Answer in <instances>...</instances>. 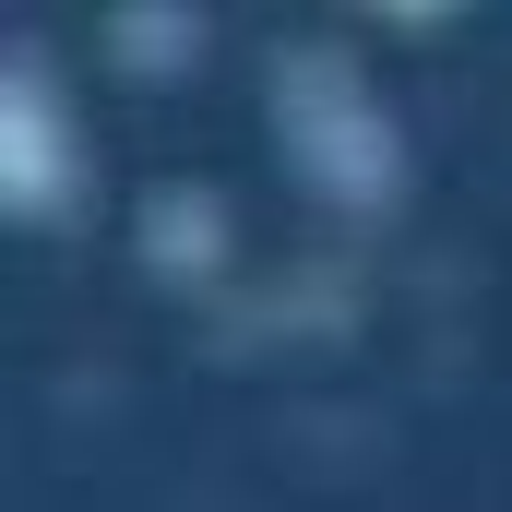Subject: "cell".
Instances as JSON below:
<instances>
[]
</instances>
